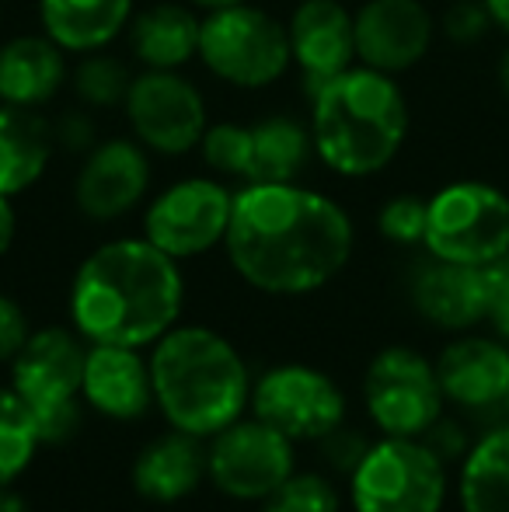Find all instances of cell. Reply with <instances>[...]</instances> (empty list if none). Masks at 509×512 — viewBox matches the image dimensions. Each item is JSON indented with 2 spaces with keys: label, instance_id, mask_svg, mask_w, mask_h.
I'll list each match as a JSON object with an SVG mask.
<instances>
[{
  "label": "cell",
  "instance_id": "1",
  "mask_svg": "<svg viewBox=\"0 0 509 512\" xmlns=\"http://www.w3.org/2000/svg\"><path fill=\"white\" fill-rule=\"evenodd\" d=\"M353 241V220L325 192L255 182L234 192L224 248L248 286L272 297H304L346 269Z\"/></svg>",
  "mask_w": 509,
  "mask_h": 512
},
{
  "label": "cell",
  "instance_id": "2",
  "mask_svg": "<svg viewBox=\"0 0 509 512\" xmlns=\"http://www.w3.org/2000/svg\"><path fill=\"white\" fill-rule=\"evenodd\" d=\"M182 304V269L147 237L95 248L70 286V321L91 345H154L178 324Z\"/></svg>",
  "mask_w": 509,
  "mask_h": 512
},
{
  "label": "cell",
  "instance_id": "3",
  "mask_svg": "<svg viewBox=\"0 0 509 512\" xmlns=\"http://www.w3.org/2000/svg\"><path fill=\"white\" fill-rule=\"evenodd\" d=\"M405 91L391 74L349 67L311 95L314 154L342 178H370L401 154L408 140Z\"/></svg>",
  "mask_w": 509,
  "mask_h": 512
},
{
  "label": "cell",
  "instance_id": "4",
  "mask_svg": "<svg viewBox=\"0 0 509 512\" xmlns=\"http://www.w3.org/2000/svg\"><path fill=\"white\" fill-rule=\"evenodd\" d=\"M154 405L171 429L206 439L217 436L252 401V380L241 352L220 331L203 324L171 328L150 352Z\"/></svg>",
  "mask_w": 509,
  "mask_h": 512
},
{
  "label": "cell",
  "instance_id": "5",
  "mask_svg": "<svg viewBox=\"0 0 509 512\" xmlns=\"http://www.w3.org/2000/svg\"><path fill=\"white\" fill-rule=\"evenodd\" d=\"M84 359L81 335L67 328L32 331L11 359V387L32 411L42 443H67L81 425Z\"/></svg>",
  "mask_w": 509,
  "mask_h": 512
},
{
  "label": "cell",
  "instance_id": "6",
  "mask_svg": "<svg viewBox=\"0 0 509 512\" xmlns=\"http://www.w3.org/2000/svg\"><path fill=\"white\" fill-rule=\"evenodd\" d=\"M199 60L231 88H269L293 63L290 32L279 18L252 4L206 11L199 28Z\"/></svg>",
  "mask_w": 509,
  "mask_h": 512
},
{
  "label": "cell",
  "instance_id": "7",
  "mask_svg": "<svg viewBox=\"0 0 509 512\" xmlns=\"http://www.w3.org/2000/svg\"><path fill=\"white\" fill-rule=\"evenodd\" d=\"M422 248L461 265H492L509 251V196L492 182L461 178L429 196Z\"/></svg>",
  "mask_w": 509,
  "mask_h": 512
},
{
  "label": "cell",
  "instance_id": "8",
  "mask_svg": "<svg viewBox=\"0 0 509 512\" xmlns=\"http://www.w3.org/2000/svg\"><path fill=\"white\" fill-rule=\"evenodd\" d=\"M356 512H440L447 502V460L426 439L384 436L349 474Z\"/></svg>",
  "mask_w": 509,
  "mask_h": 512
},
{
  "label": "cell",
  "instance_id": "9",
  "mask_svg": "<svg viewBox=\"0 0 509 512\" xmlns=\"http://www.w3.org/2000/svg\"><path fill=\"white\" fill-rule=\"evenodd\" d=\"M363 401L384 436L422 439L443 418V387L436 363L408 345L377 352L363 377Z\"/></svg>",
  "mask_w": 509,
  "mask_h": 512
},
{
  "label": "cell",
  "instance_id": "10",
  "mask_svg": "<svg viewBox=\"0 0 509 512\" xmlns=\"http://www.w3.org/2000/svg\"><path fill=\"white\" fill-rule=\"evenodd\" d=\"M234 192L220 178H182L168 185L143 213V237L175 262L199 258L224 244Z\"/></svg>",
  "mask_w": 509,
  "mask_h": 512
},
{
  "label": "cell",
  "instance_id": "11",
  "mask_svg": "<svg viewBox=\"0 0 509 512\" xmlns=\"http://www.w3.org/2000/svg\"><path fill=\"white\" fill-rule=\"evenodd\" d=\"M136 143L161 157H182L203 143L206 102L178 70H143L133 77L123 102Z\"/></svg>",
  "mask_w": 509,
  "mask_h": 512
},
{
  "label": "cell",
  "instance_id": "12",
  "mask_svg": "<svg viewBox=\"0 0 509 512\" xmlns=\"http://www.w3.org/2000/svg\"><path fill=\"white\" fill-rule=\"evenodd\" d=\"M210 481L238 502H265L293 474V439L262 418H238L206 446Z\"/></svg>",
  "mask_w": 509,
  "mask_h": 512
},
{
  "label": "cell",
  "instance_id": "13",
  "mask_svg": "<svg viewBox=\"0 0 509 512\" xmlns=\"http://www.w3.org/2000/svg\"><path fill=\"white\" fill-rule=\"evenodd\" d=\"M252 411L293 443L300 439L318 443L335 425L346 422V394L328 373L286 363L252 384Z\"/></svg>",
  "mask_w": 509,
  "mask_h": 512
},
{
  "label": "cell",
  "instance_id": "14",
  "mask_svg": "<svg viewBox=\"0 0 509 512\" xmlns=\"http://www.w3.org/2000/svg\"><path fill=\"white\" fill-rule=\"evenodd\" d=\"M353 25L356 60L391 77L419 67L436 39V18L422 0H367Z\"/></svg>",
  "mask_w": 509,
  "mask_h": 512
},
{
  "label": "cell",
  "instance_id": "15",
  "mask_svg": "<svg viewBox=\"0 0 509 512\" xmlns=\"http://www.w3.org/2000/svg\"><path fill=\"white\" fill-rule=\"evenodd\" d=\"M150 189L147 147L136 140H102L84 154L74 182V203L88 220L112 223L133 213Z\"/></svg>",
  "mask_w": 509,
  "mask_h": 512
},
{
  "label": "cell",
  "instance_id": "16",
  "mask_svg": "<svg viewBox=\"0 0 509 512\" xmlns=\"http://www.w3.org/2000/svg\"><path fill=\"white\" fill-rule=\"evenodd\" d=\"M408 300L419 317H426L440 331H457V335L471 331L485 321V304H489L485 269L447 262L426 251V258L408 276Z\"/></svg>",
  "mask_w": 509,
  "mask_h": 512
},
{
  "label": "cell",
  "instance_id": "17",
  "mask_svg": "<svg viewBox=\"0 0 509 512\" xmlns=\"http://www.w3.org/2000/svg\"><path fill=\"white\" fill-rule=\"evenodd\" d=\"M286 32H290V56L311 95L342 70L356 67V25L339 0H300Z\"/></svg>",
  "mask_w": 509,
  "mask_h": 512
},
{
  "label": "cell",
  "instance_id": "18",
  "mask_svg": "<svg viewBox=\"0 0 509 512\" xmlns=\"http://www.w3.org/2000/svg\"><path fill=\"white\" fill-rule=\"evenodd\" d=\"M436 377H440L443 398L450 405H461L468 411L506 405L509 342L461 331V338H454L436 359Z\"/></svg>",
  "mask_w": 509,
  "mask_h": 512
},
{
  "label": "cell",
  "instance_id": "19",
  "mask_svg": "<svg viewBox=\"0 0 509 512\" xmlns=\"http://www.w3.org/2000/svg\"><path fill=\"white\" fill-rule=\"evenodd\" d=\"M84 405L98 415L133 422L154 405V377L150 359L129 345H88L84 359Z\"/></svg>",
  "mask_w": 509,
  "mask_h": 512
},
{
  "label": "cell",
  "instance_id": "20",
  "mask_svg": "<svg viewBox=\"0 0 509 512\" xmlns=\"http://www.w3.org/2000/svg\"><path fill=\"white\" fill-rule=\"evenodd\" d=\"M210 478L206 471V446L199 436L182 429H171L164 436L150 439L133 460V485L147 502L171 506L182 502Z\"/></svg>",
  "mask_w": 509,
  "mask_h": 512
},
{
  "label": "cell",
  "instance_id": "21",
  "mask_svg": "<svg viewBox=\"0 0 509 512\" xmlns=\"http://www.w3.org/2000/svg\"><path fill=\"white\" fill-rule=\"evenodd\" d=\"M63 49L42 35H14L0 46V105L42 108L67 84Z\"/></svg>",
  "mask_w": 509,
  "mask_h": 512
},
{
  "label": "cell",
  "instance_id": "22",
  "mask_svg": "<svg viewBox=\"0 0 509 512\" xmlns=\"http://www.w3.org/2000/svg\"><path fill=\"white\" fill-rule=\"evenodd\" d=\"M42 32L63 53H98L133 21V0H39Z\"/></svg>",
  "mask_w": 509,
  "mask_h": 512
},
{
  "label": "cell",
  "instance_id": "23",
  "mask_svg": "<svg viewBox=\"0 0 509 512\" xmlns=\"http://www.w3.org/2000/svg\"><path fill=\"white\" fill-rule=\"evenodd\" d=\"M199 18L192 7L164 0L150 4L129 21V46L143 70H182L192 56H199Z\"/></svg>",
  "mask_w": 509,
  "mask_h": 512
},
{
  "label": "cell",
  "instance_id": "24",
  "mask_svg": "<svg viewBox=\"0 0 509 512\" xmlns=\"http://www.w3.org/2000/svg\"><path fill=\"white\" fill-rule=\"evenodd\" d=\"M53 126L35 108L0 105V196L28 192L53 161Z\"/></svg>",
  "mask_w": 509,
  "mask_h": 512
},
{
  "label": "cell",
  "instance_id": "25",
  "mask_svg": "<svg viewBox=\"0 0 509 512\" xmlns=\"http://www.w3.org/2000/svg\"><path fill=\"white\" fill-rule=\"evenodd\" d=\"M314 154L311 126L293 115H269L252 126V164L248 182H297Z\"/></svg>",
  "mask_w": 509,
  "mask_h": 512
},
{
  "label": "cell",
  "instance_id": "26",
  "mask_svg": "<svg viewBox=\"0 0 509 512\" xmlns=\"http://www.w3.org/2000/svg\"><path fill=\"white\" fill-rule=\"evenodd\" d=\"M457 499L461 512H509V425L485 432L464 453Z\"/></svg>",
  "mask_w": 509,
  "mask_h": 512
},
{
  "label": "cell",
  "instance_id": "27",
  "mask_svg": "<svg viewBox=\"0 0 509 512\" xmlns=\"http://www.w3.org/2000/svg\"><path fill=\"white\" fill-rule=\"evenodd\" d=\"M39 446L42 432L32 411L14 394V387H0V488H11L28 471Z\"/></svg>",
  "mask_w": 509,
  "mask_h": 512
},
{
  "label": "cell",
  "instance_id": "28",
  "mask_svg": "<svg viewBox=\"0 0 509 512\" xmlns=\"http://www.w3.org/2000/svg\"><path fill=\"white\" fill-rule=\"evenodd\" d=\"M70 84H74V95L81 98L84 105L91 108H112L126 102V91L133 84L126 63L109 56L105 49L98 53H84L81 63L70 74Z\"/></svg>",
  "mask_w": 509,
  "mask_h": 512
},
{
  "label": "cell",
  "instance_id": "29",
  "mask_svg": "<svg viewBox=\"0 0 509 512\" xmlns=\"http://www.w3.org/2000/svg\"><path fill=\"white\" fill-rule=\"evenodd\" d=\"M203 161L210 164L217 175L241 178L248 182V164H252V126H238V122H220L203 133Z\"/></svg>",
  "mask_w": 509,
  "mask_h": 512
},
{
  "label": "cell",
  "instance_id": "30",
  "mask_svg": "<svg viewBox=\"0 0 509 512\" xmlns=\"http://www.w3.org/2000/svg\"><path fill=\"white\" fill-rule=\"evenodd\" d=\"M262 506V512H339V492L325 474L293 471Z\"/></svg>",
  "mask_w": 509,
  "mask_h": 512
},
{
  "label": "cell",
  "instance_id": "31",
  "mask_svg": "<svg viewBox=\"0 0 509 512\" xmlns=\"http://www.w3.org/2000/svg\"><path fill=\"white\" fill-rule=\"evenodd\" d=\"M426 220H429V199L422 196H394L387 199L377 213V230L398 248H415V244L426 241Z\"/></svg>",
  "mask_w": 509,
  "mask_h": 512
},
{
  "label": "cell",
  "instance_id": "32",
  "mask_svg": "<svg viewBox=\"0 0 509 512\" xmlns=\"http://www.w3.org/2000/svg\"><path fill=\"white\" fill-rule=\"evenodd\" d=\"M440 28L457 46H475V42H482L485 35L492 32V18L482 0H454V4L443 11Z\"/></svg>",
  "mask_w": 509,
  "mask_h": 512
},
{
  "label": "cell",
  "instance_id": "33",
  "mask_svg": "<svg viewBox=\"0 0 509 512\" xmlns=\"http://www.w3.org/2000/svg\"><path fill=\"white\" fill-rule=\"evenodd\" d=\"M318 450H321V457L328 460V467H332V471L353 474L356 467H360V460L367 457L370 443L363 439V432L346 429V422H342V425H335L328 436L318 439Z\"/></svg>",
  "mask_w": 509,
  "mask_h": 512
},
{
  "label": "cell",
  "instance_id": "34",
  "mask_svg": "<svg viewBox=\"0 0 509 512\" xmlns=\"http://www.w3.org/2000/svg\"><path fill=\"white\" fill-rule=\"evenodd\" d=\"M485 290H489L485 321L492 324L496 338L509 342V251L492 265H485Z\"/></svg>",
  "mask_w": 509,
  "mask_h": 512
},
{
  "label": "cell",
  "instance_id": "35",
  "mask_svg": "<svg viewBox=\"0 0 509 512\" xmlns=\"http://www.w3.org/2000/svg\"><path fill=\"white\" fill-rule=\"evenodd\" d=\"M28 335V317L18 307V300H11L7 293H0V363H11L21 349H25Z\"/></svg>",
  "mask_w": 509,
  "mask_h": 512
},
{
  "label": "cell",
  "instance_id": "36",
  "mask_svg": "<svg viewBox=\"0 0 509 512\" xmlns=\"http://www.w3.org/2000/svg\"><path fill=\"white\" fill-rule=\"evenodd\" d=\"M56 147L70 150V154H88L91 147L98 143V129L91 122V115L84 112H63L60 122L53 126Z\"/></svg>",
  "mask_w": 509,
  "mask_h": 512
},
{
  "label": "cell",
  "instance_id": "37",
  "mask_svg": "<svg viewBox=\"0 0 509 512\" xmlns=\"http://www.w3.org/2000/svg\"><path fill=\"white\" fill-rule=\"evenodd\" d=\"M422 439L433 446L440 460H454V457H464V453H468V439H464V429H461V425H454V422H447V418H440V422H436Z\"/></svg>",
  "mask_w": 509,
  "mask_h": 512
},
{
  "label": "cell",
  "instance_id": "38",
  "mask_svg": "<svg viewBox=\"0 0 509 512\" xmlns=\"http://www.w3.org/2000/svg\"><path fill=\"white\" fill-rule=\"evenodd\" d=\"M14 234H18V213H14L11 199L0 196V258H4L7 251H11Z\"/></svg>",
  "mask_w": 509,
  "mask_h": 512
},
{
  "label": "cell",
  "instance_id": "39",
  "mask_svg": "<svg viewBox=\"0 0 509 512\" xmlns=\"http://www.w3.org/2000/svg\"><path fill=\"white\" fill-rule=\"evenodd\" d=\"M482 4H485V11H489V18H492V28H496V32H503L509 39V0H482Z\"/></svg>",
  "mask_w": 509,
  "mask_h": 512
},
{
  "label": "cell",
  "instance_id": "40",
  "mask_svg": "<svg viewBox=\"0 0 509 512\" xmlns=\"http://www.w3.org/2000/svg\"><path fill=\"white\" fill-rule=\"evenodd\" d=\"M496 84H499V91H503V98L509 102V46L503 49V56H499V63H496Z\"/></svg>",
  "mask_w": 509,
  "mask_h": 512
},
{
  "label": "cell",
  "instance_id": "41",
  "mask_svg": "<svg viewBox=\"0 0 509 512\" xmlns=\"http://www.w3.org/2000/svg\"><path fill=\"white\" fill-rule=\"evenodd\" d=\"M0 512H28V506L21 495L11 492V488H0Z\"/></svg>",
  "mask_w": 509,
  "mask_h": 512
},
{
  "label": "cell",
  "instance_id": "42",
  "mask_svg": "<svg viewBox=\"0 0 509 512\" xmlns=\"http://www.w3.org/2000/svg\"><path fill=\"white\" fill-rule=\"evenodd\" d=\"M203 11H220V7H234V4H248V0H192Z\"/></svg>",
  "mask_w": 509,
  "mask_h": 512
},
{
  "label": "cell",
  "instance_id": "43",
  "mask_svg": "<svg viewBox=\"0 0 509 512\" xmlns=\"http://www.w3.org/2000/svg\"><path fill=\"white\" fill-rule=\"evenodd\" d=\"M506 411H509V394H506Z\"/></svg>",
  "mask_w": 509,
  "mask_h": 512
},
{
  "label": "cell",
  "instance_id": "44",
  "mask_svg": "<svg viewBox=\"0 0 509 512\" xmlns=\"http://www.w3.org/2000/svg\"><path fill=\"white\" fill-rule=\"evenodd\" d=\"M297 4H300V0H297Z\"/></svg>",
  "mask_w": 509,
  "mask_h": 512
}]
</instances>
